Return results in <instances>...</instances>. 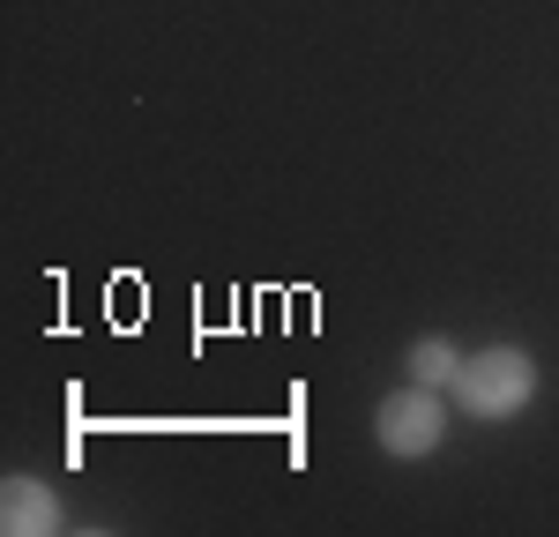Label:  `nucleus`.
Listing matches in <instances>:
<instances>
[{
	"mask_svg": "<svg viewBox=\"0 0 559 537\" xmlns=\"http://www.w3.org/2000/svg\"><path fill=\"white\" fill-rule=\"evenodd\" d=\"M0 523L15 537H45L60 530V500L38 486V478H8V492H0Z\"/></svg>",
	"mask_w": 559,
	"mask_h": 537,
	"instance_id": "obj_3",
	"label": "nucleus"
},
{
	"mask_svg": "<svg viewBox=\"0 0 559 537\" xmlns=\"http://www.w3.org/2000/svg\"><path fill=\"white\" fill-rule=\"evenodd\" d=\"M448 389L463 396V410H471V418H508V410H522V403H530V389H537V366H530L522 351H508V344H492V351L463 358Z\"/></svg>",
	"mask_w": 559,
	"mask_h": 537,
	"instance_id": "obj_1",
	"label": "nucleus"
},
{
	"mask_svg": "<svg viewBox=\"0 0 559 537\" xmlns=\"http://www.w3.org/2000/svg\"><path fill=\"white\" fill-rule=\"evenodd\" d=\"M455 366H463V358L448 351L440 336H426V344L411 351V381H418V389H448V381H455Z\"/></svg>",
	"mask_w": 559,
	"mask_h": 537,
	"instance_id": "obj_4",
	"label": "nucleus"
},
{
	"mask_svg": "<svg viewBox=\"0 0 559 537\" xmlns=\"http://www.w3.org/2000/svg\"><path fill=\"white\" fill-rule=\"evenodd\" d=\"M373 433H381L388 455H426V448H440V396L432 389H411V396H388L381 418H373Z\"/></svg>",
	"mask_w": 559,
	"mask_h": 537,
	"instance_id": "obj_2",
	"label": "nucleus"
}]
</instances>
